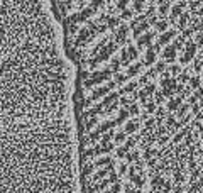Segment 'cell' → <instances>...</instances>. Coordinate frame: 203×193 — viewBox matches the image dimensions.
I'll return each mask as SVG.
<instances>
[{"label":"cell","mask_w":203,"mask_h":193,"mask_svg":"<svg viewBox=\"0 0 203 193\" xmlns=\"http://www.w3.org/2000/svg\"><path fill=\"white\" fill-rule=\"evenodd\" d=\"M75 149L66 115L0 127V193H76Z\"/></svg>","instance_id":"6da1fadb"},{"label":"cell","mask_w":203,"mask_h":193,"mask_svg":"<svg viewBox=\"0 0 203 193\" xmlns=\"http://www.w3.org/2000/svg\"><path fill=\"white\" fill-rule=\"evenodd\" d=\"M48 22L42 0H0V59Z\"/></svg>","instance_id":"7a4b0ae2"}]
</instances>
